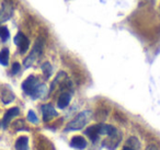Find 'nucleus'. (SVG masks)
<instances>
[{"instance_id":"f257e3e1","label":"nucleus","mask_w":160,"mask_h":150,"mask_svg":"<svg viewBox=\"0 0 160 150\" xmlns=\"http://www.w3.org/2000/svg\"><path fill=\"white\" fill-rule=\"evenodd\" d=\"M22 89L27 94L31 95L33 99L44 97L46 92V87L44 84H41L38 82V79L34 76H30L28 79L24 80V82L22 83Z\"/></svg>"},{"instance_id":"f03ea898","label":"nucleus","mask_w":160,"mask_h":150,"mask_svg":"<svg viewBox=\"0 0 160 150\" xmlns=\"http://www.w3.org/2000/svg\"><path fill=\"white\" fill-rule=\"evenodd\" d=\"M91 118V112L90 111H83V112L79 113L72 121H70L67 124L65 130L69 132V130H79L82 127L87 125V123Z\"/></svg>"},{"instance_id":"7ed1b4c3","label":"nucleus","mask_w":160,"mask_h":150,"mask_svg":"<svg viewBox=\"0 0 160 150\" xmlns=\"http://www.w3.org/2000/svg\"><path fill=\"white\" fill-rule=\"evenodd\" d=\"M43 48H44V40H43L42 38H38V40H36L35 44H34V47H33V49H32V52L29 54V56L25 58L24 62H23V66H24L25 68L31 67L32 65L34 64V62L41 56Z\"/></svg>"},{"instance_id":"20e7f679","label":"nucleus","mask_w":160,"mask_h":150,"mask_svg":"<svg viewBox=\"0 0 160 150\" xmlns=\"http://www.w3.org/2000/svg\"><path fill=\"white\" fill-rule=\"evenodd\" d=\"M14 43H16V45L19 47V51H20L21 54H24L25 52L28 51L29 45H30L29 38L23 33H21V32H19L16 35V38H14Z\"/></svg>"},{"instance_id":"39448f33","label":"nucleus","mask_w":160,"mask_h":150,"mask_svg":"<svg viewBox=\"0 0 160 150\" xmlns=\"http://www.w3.org/2000/svg\"><path fill=\"white\" fill-rule=\"evenodd\" d=\"M12 13H13V7H12V5L10 2H8V1H5L2 7H1V10H0V23L9 20L12 17Z\"/></svg>"},{"instance_id":"423d86ee","label":"nucleus","mask_w":160,"mask_h":150,"mask_svg":"<svg viewBox=\"0 0 160 150\" xmlns=\"http://www.w3.org/2000/svg\"><path fill=\"white\" fill-rule=\"evenodd\" d=\"M42 114H43V121L48 122L52 118L56 117L58 115V113L56 112V110L51 105V104H44L42 105Z\"/></svg>"},{"instance_id":"0eeeda50","label":"nucleus","mask_w":160,"mask_h":150,"mask_svg":"<svg viewBox=\"0 0 160 150\" xmlns=\"http://www.w3.org/2000/svg\"><path fill=\"white\" fill-rule=\"evenodd\" d=\"M19 113H20V111H19L18 108H10V110H8L7 112H6L3 118H2V126L3 127L5 128L7 127L8 124L10 123V121H11L13 117L18 116Z\"/></svg>"},{"instance_id":"6e6552de","label":"nucleus","mask_w":160,"mask_h":150,"mask_svg":"<svg viewBox=\"0 0 160 150\" xmlns=\"http://www.w3.org/2000/svg\"><path fill=\"white\" fill-rule=\"evenodd\" d=\"M71 147L76 148V149H79V150H82L87 147V141L83 137L81 136H75L72 139H71V142H70Z\"/></svg>"},{"instance_id":"1a4fd4ad","label":"nucleus","mask_w":160,"mask_h":150,"mask_svg":"<svg viewBox=\"0 0 160 150\" xmlns=\"http://www.w3.org/2000/svg\"><path fill=\"white\" fill-rule=\"evenodd\" d=\"M99 127H100V125H93V126H90V127H88L87 129H86L85 134L89 137V139L91 141H96L97 139H98L99 135H100V132H99Z\"/></svg>"},{"instance_id":"9d476101","label":"nucleus","mask_w":160,"mask_h":150,"mask_svg":"<svg viewBox=\"0 0 160 150\" xmlns=\"http://www.w3.org/2000/svg\"><path fill=\"white\" fill-rule=\"evenodd\" d=\"M116 132H115L114 134H112V135H109V138L104 141L105 147L109 148L110 150L115 149V148L118 147V143L120 142V140H121V138L116 139V140H115V138H118V136H116Z\"/></svg>"},{"instance_id":"9b49d317","label":"nucleus","mask_w":160,"mask_h":150,"mask_svg":"<svg viewBox=\"0 0 160 150\" xmlns=\"http://www.w3.org/2000/svg\"><path fill=\"white\" fill-rule=\"evenodd\" d=\"M70 99H71V97H70V94H69L68 92L62 93V94L59 95V98H58V101H57L58 108H65L69 104Z\"/></svg>"},{"instance_id":"f8f14e48","label":"nucleus","mask_w":160,"mask_h":150,"mask_svg":"<svg viewBox=\"0 0 160 150\" xmlns=\"http://www.w3.org/2000/svg\"><path fill=\"white\" fill-rule=\"evenodd\" d=\"M16 149L17 150H28L29 147V139L25 136H21L16 141Z\"/></svg>"},{"instance_id":"ddd939ff","label":"nucleus","mask_w":160,"mask_h":150,"mask_svg":"<svg viewBox=\"0 0 160 150\" xmlns=\"http://www.w3.org/2000/svg\"><path fill=\"white\" fill-rule=\"evenodd\" d=\"M116 132L115 127H113L112 125H105V124H102V125H100V127H99V132H100V135H112L114 134V132Z\"/></svg>"},{"instance_id":"4468645a","label":"nucleus","mask_w":160,"mask_h":150,"mask_svg":"<svg viewBox=\"0 0 160 150\" xmlns=\"http://www.w3.org/2000/svg\"><path fill=\"white\" fill-rule=\"evenodd\" d=\"M8 62H9V51L8 48H3L0 52V64L8 66Z\"/></svg>"},{"instance_id":"2eb2a0df","label":"nucleus","mask_w":160,"mask_h":150,"mask_svg":"<svg viewBox=\"0 0 160 150\" xmlns=\"http://www.w3.org/2000/svg\"><path fill=\"white\" fill-rule=\"evenodd\" d=\"M139 145H140L139 141H138V139L136 138V137H131V138H128L126 141V146H128V147L133 148V149H135V150L139 149V147H140Z\"/></svg>"},{"instance_id":"dca6fc26","label":"nucleus","mask_w":160,"mask_h":150,"mask_svg":"<svg viewBox=\"0 0 160 150\" xmlns=\"http://www.w3.org/2000/svg\"><path fill=\"white\" fill-rule=\"evenodd\" d=\"M42 70H43V72H44V76L46 77V79H47V78L51 77L52 70H53V68H52L51 64L46 62H44V64L42 65Z\"/></svg>"},{"instance_id":"f3484780","label":"nucleus","mask_w":160,"mask_h":150,"mask_svg":"<svg viewBox=\"0 0 160 150\" xmlns=\"http://www.w3.org/2000/svg\"><path fill=\"white\" fill-rule=\"evenodd\" d=\"M14 99V94L11 92V91H6V94L2 95V101L5 104H8L10 102H12Z\"/></svg>"},{"instance_id":"a211bd4d","label":"nucleus","mask_w":160,"mask_h":150,"mask_svg":"<svg viewBox=\"0 0 160 150\" xmlns=\"http://www.w3.org/2000/svg\"><path fill=\"white\" fill-rule=\"evenodd\" d=\"M10 36V33L6 27H0V38L2 41H7Z\"/></svg>"},{"instance_id":"6ab92c4d","label":"nucleus","mask_w":160,"mask_h":150,"mask_svg":"<svg viewBox=\"0 0 160 150\" xmlns=\"http://www.w3.org/2000/svg\"><path fill=\"white\" fill-rule=\"evenodd\" d=\"M28 121H30L32 124H38V116H36L33 111H30V112L28 113Z\"/></svg>"},{"instance_id":"aec40b11","label":"nucleus","mask_w":160,"mask_h":150,"mask_svg":"<svg viewBox=\"0 0 160 150\" xmlns=\"http://www.w3.org/2000/svg\"><path fill=\"white\" fill-rule=\"evenodd\" d=\"M19 71H20V64H19V62H13L12 68H11V72L13 73V75H16Z\"/></svg>"},{"instance_id":"412c9836","label":"nucleus","mask_w":160,"mask_h":150,"mask_svg":"<svg viewBox=\"0 0 160 150\" xmlns=\"http://www.w3.org/2000/svg\"><path fill=\"white\" fill-rule=\"evenodd\" d=\"M145 150H158V148L156 147L155 145H149L148 147H147V148H146V149H145Z\"/></svg>"},{"instance_id":"4be33fe9","label":"nucleus","mask_w":160,"mask_h":150,"mask_svg":"<svg viewBox=\"0 0 160 150\" xmlns=\"http://www.w3.org/2000/svg\"><path fill=\"white\" fill-rule=\"evenodd\" d=\"M122 150H135V149H133V148H131V147H128V146H125L124 148H123Z\"/></svg>"}]
</instances>
